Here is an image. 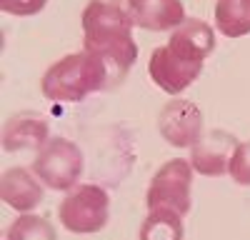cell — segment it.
<instances>
[{
  "label": "cell",
  "mask_w": 250,
  "mask_h": 240,
  "mask_svg": "<svg viewBox=\"0 0 250 240\" xmlns=\"http://www.w3.org/2000/svg\"><path fill=\"white\" fill-rule=\"evenodd\" d=\"M133 25L143 30H175L185 20L183 0H125Z\"/></svg>",
  "instance_id": "cell-10"
},
{
  "label": "cell",
  "mask_w": 250,
  "mask_h": 240,
  "mask_svg": "<svg viewBox=\"0 0 250 240\" xmlns=\"http://www.w3.org/2000/svg\"><path fill=\"white\" fill-rule=\"evenodd\" d=\"M168 45L205 63L208 55L215 50V30L200 18H185L175 30H170Z\"/></svg>",
  "instance_id": "cell-12"
},
{
  "label": "cell",
  "mask_w": 250,
  "mask_h": 240,
  "mask_svg": "<svg viewBox=\"0 0 250 240\" xmlns=\"http://www.w3.org/2000/svg\"><path fill=\"white\" fill-rule=\"evenodd\" d=\"M83 50L103 60L108 70V90L118 88L138 60L133 18L123 0H88L80 15Z\"/></svg>",
  "instance_id": "cell-1"
},
{
  "label": "cell",
  "mask_w": 250,
  "mask_h": 240,
  "mask_svg": "<svg viewBox=\"0 0 250 240\" xmlns=\"http://www.w3.org/2000/svg\"><path fill=\"white\" fill-rule=\"evenodd\" d=\"M238 148V140L228 130H210L190 148V165L205 178H220L230 168V158Z\"/></svg>",
  "instance_id": "cell-8"
},
{
  "label": "cell",
  "mask_w": 250,
  "mask_h": 240,
  "mask_svg": "<svg viewBox=\"0 0 250 240\" xmlns=\"http://www.w3.org/2000/svg\"><path fill=\"white\" fill-rule=\"evenodd\" d=\"M5 240H58V233L45 215L23 213L8 225Z\"/></svg>",
  "instance_id": "cell-15"
},
{
  "label": "cell",
  "mask_w": 250,
  "mask_h": 240,
  "mask_svg": "<svg viewBox=\"0 0 250 240\" xmlns=\"http://www.w3.org/2000/svg\"><path fill=\"white\" fill-rule=\"evenodd\" d=\"M185 228H183V215L175 210H148L145 215L138 240H183Z\"/></svg>",
  "instance_id": "cell-14"
},
{
  "label": "cell",
  "mask_w": 250,
  "mask_h": 240,
  "mask_svg": "<svg viewBox=\"0 0 250 240\" xmlns=\"http://www.w3.org/2000/svg\"><path fill=\"white\" fill-rule=\"evenodd\" d=\"M215 28L225 38L250 35V0H215Z\"/></svg>",
  "instance_id": "cell-13"
},
{
  "label": "cell",
  "mask_w": 250,
  "mask_h": 240,
  "mask_svg": "<svg viewBox=\"0 0 250 240\" xmlns=\"http://www.w3.org/2000/svg\"><path fill=\"white\" fill-rule=\"evenodd\" d=\"M0 198L18 213H33L43 203V183L25 168H8L0 178Z\"/></svg>",
  "instance_id": "cell-11"
},
{
  "label": "cell",
  "mask_w": 250,
  "mask_h": 240,
  "mask_svg": "<svg viewBox=\"0 0 250 240\" xmlns=\"http://www.w3.org/2000/svg\"><path fill=\"white\" fill-rule=\"evenodd\" d=\"M35 178L50 190H73L85 168L83 150L68 138H50L48 143L35 153L33 160Z\"/></svg>",
  "instance_id": "cell-3"
},
{
  "label": "cell",
  "mask_w": 250,
  "mask_h": 240,
  "mask_svg": "<svg viewBox=\"0 0 250 240\" xmlns=\"http://www.w3.org/2000/svg\"><path fill=\"white\" fill-rule=\"evenodd\" d=\"M50 140L48 118L40 113H15L3 125V150L5 153H23V150H40Z\"/></svg>",
  "instance_id": "cell-9"
},
{
  "label": "cell",
  "mask_w": 250,
  "mask_h": 240,
  "mask_svg": "<svg viewBox=\"0 0 250 240\" xmlns=\"http://www.w3.org/2000/svg\"><path fill=\"white\" fill-rule=\"evenodd\" d=\"M45 5H48V0H0V10L8 15H18V18L35 15Z\"/></svg>",
  "instance_id": "cell-17"
},
{
  "label": "cell",
  "mask_w": 250,
  "mask_h": 240,
  "mask_svg": "<svg viewBox=\"0 0 250 240\" xmlns=\"http://www.w3.org/2000/svg\"><path fill=\"white\" fill-rule=\"evenodd\" d=\"M228 175H230L238 185L250 188V140H243L238 143L233 158H230V168H228Z\"/></svg>",
  "instance_id": "cell-16"
},
{
  "label": "cell",
  "mask_w": 250,
  "mask_h": 240,
  "mask_svg": "<svg viewBox=\"0 0 250 240\" xmlns=\"http://www.w3.org/2000/svg\"><path fill=\"white\" fill-rule=\"evenodd\" d=\"M203 110L185 98L168 100L158 113V130L173 148H193L203 138Z\"/></svg>",
  "instance_id": "cell-7"
},
{
  "label": "cell",
  "mask_w": 250,
  "mask_h": 240,
  "mask_svg": "<svg viewBox=\"0 0 250 240\" xmlns=\"http://www.w3.org/2000/svg\"><path fill=\"white\" fill-rule=\"evenodd\" d=\"M110 198L100 185L83 183L68 190L58 208V220L62 228L75 235H93L108 225Z\"/></svg>",
  "instance_id": "cell-4"
},
{
  "label": "cell",
  "mask_w": 250,
  "mask_h": 240,
  "mask_svg": "<svg viewBox=\"0 0 250 240\" xmlns=\"http://www.w3.org/2000/svg\"><path fill=\"white\" fill-rule=\"evenodd\" d=\"M148 73L160 90L178 98L183 90L190 88L193 80L203 73V60H195V58L185 55L178 48L165 43V45H160L150 53Z\"/></svg>",
  "instance_id": "cell-6"
},
{
  "label": "cell",
  "mask_w": 250,
  "mask_h": 240,
  "mask_svg": "<svg viewBox=\"0 0 250 240\" xmlns=\"http://www.w3.org/2000/svg\"><path fill=\"white\" fill-rule=\"evenodd\" d=\"M40 90L55 103H80L90 93L108 90V70L103 60L88 50L70 53L45 70Z\"/></svg>",
  "instance_id": "cell-2"
},
{
  "label": "cell",
  "mask_w": 250,
  "mask_h": 240,
  "mask_svg": "<svg viewBox=\"0 0 250 240\" xmlns=\"http://www.w3.org/2000/svg\"><path fill=\"white\" fill-rule=\"evenodd\" d=\"M193 165L185 158H173L165 165L158 168L153 175L148 193H145V205L148 210H175L178 215H188L193 205Z\"/></svg>",
  "instance_id": "cell-5"
}]
</instances>
